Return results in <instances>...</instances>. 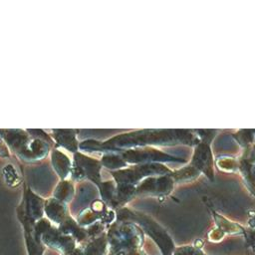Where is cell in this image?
I'll return each mask as SVG.
<instances>
[{
    "label": "cell",
    "instance_id": "obj_1",
    "mask_svg": "<svg viewBox=\"0 0 255 255\" xmlns=\"http://www.w3.org/2000/svg\"><path fill=\"white\" fill-rule=\"evenodd\" d=\"M175 255H204L198 249H194L192 247H182L175 252Z\"/></svg>",
    "mask_w": 255,
    "mask_h": 255
}]
</instances>
